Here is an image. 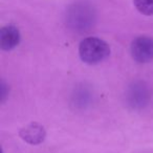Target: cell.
Here are the masks:
<instances>
[{"label":"cell","mask_w":153,"mask_h":153,"mask_svg":"<svg viewBox=\"0 0 153 153\" xmlns=\"http://www.w3.org/2000/svg\"><path fill=\"white\" fill-rule=\"evenodd\" d=\"M79 55L84 63L96 65L109 57L110 47L102 39L97 37H88L80 43Z\"/></svg>","instance_id":"6da1fadb"},{"label":"cell","mask_w":153,"mask_h":153,"mask_svg":"<svg viewBox=\"0 0 153 153\" xmlns=\"http://www.w3.org/2000/svg\"><path fill=\"white\" fill-rule=\"evenodd\" d=\"M131 56L138 63H148L153 60V39L146 36L135 38L130 46Z\"/></svg>","instance_id":"3957f363"},{"label":"cell","mask_w":153,"mask_h":153,"mask_svg":"<svg viewBox=\"0 0 153 153\" xmlns=\"http://www.w3.org/2000/svg\"><path fill=\"white\" fill-rule=\"evenodd\" d=\"M91 94L88 91L86 88H81V89L76 90V94H74V103L76 107H81L83 108L84 106L88 105V103L90 102V99H91Z\"/></svg>","instance_id":"8992f818"},{"label":"cell","mask_w":153,"mask_h":153,"mask_svg":"<svg viewBox=\"0 0 153 153\" xmlns=\"http://www.w3.org/2000/svg\"><path fill=\"white\" fill-rule=\"evenodd\" d=\"M151 100L150 88L145 82L135 81L126 91V103L131 109L140 110L148 106Z\"/></svg>","instance_id":"7a4b0ae2"},{"label":"cell","mask_w":153,"mask_h":153,"mask_svg":"<svg viewBox=\"0 0 153 153\" xmlns=\"http://www.w3.org/2000/svg\"><path fill=\"white\" fill-rule=\"evenodd\" d=\"M20 42V33L16 26L7 25L0 30V48L9 51L14 49Z\"/></svg>","instance_id":"5b68a950"},{"label":"cell","mask_w":153,"mask_h":153,"mask_svg":"<svg viewBox=\"0 0 153 153\" xmlns=\"http://www.w3.org/2000/svg\"><path fill=\"white\" fill-rule=\"evenodd\" d=\"M7 94H9V87L4 82L1 81V83H0V101L4 102Z\"/></svg>","instance_id":"ba28073f"},{"label":"cell","mask_w":153,"mask_h":153,"mask_svg":"<svg viewBox=\"0 0 153 153\" xmlns=\"http://www.w3.org/2000/svg\"><path fill=\"white\" fill-rule=\"evenodd\" d=\"M134 5L140 13L146 16H153V0H133Z\"/></svg>","instance_id":"52a82bcc"},{"label":"cell","mask_w":153,"mask_h":153,"mask_svg":"<svg viewBox=\"0 0 153 153\" xmlns=\"http://www.w3.org/2000/svg\"><path fill=\"white\" fill-rule=\"evenodd\" d=\"M19 136L21 140L30 145H39L44 142L46 137V131L43 125L37 122H33L20 129Z\"/></svg>","instance_id":"277c9868"}]
</instances>
